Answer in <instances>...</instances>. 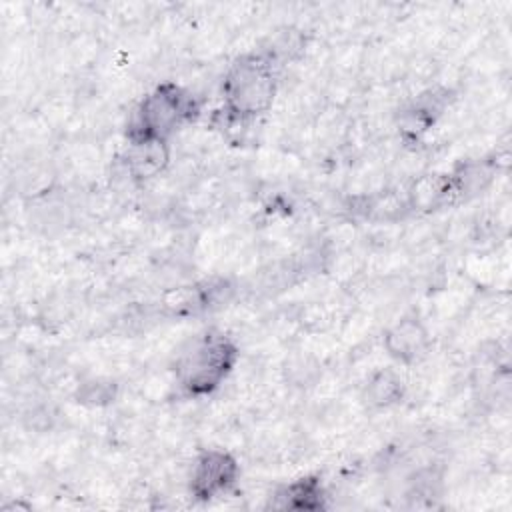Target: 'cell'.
Wrapping results in <instances>:
<instances>
[{
	"label": "cell",
	"mask_w": 512,
	"mask_h": 512,
	"mask_svg": "<svg viewBox=\"0 0 512 512\" xmlns=\"http://www.w3.org/2000/svg\"><path fill=\"white\" fill-rule=\"evenodd\" d=\"M408 392L406 380L396 366H380L368 372L360 384V402L372 412H386L404 402Z\"/></svg>",
	"instance_id": "cell-8"
},
{
	"label": "cell",
	"mask_w": 512,
	"mask_h": 512,
	"mask_svg": "<svg viewBox=\"0 0 512 512\" xmlns=\"http://www.w3.org/2000/svg\"><path fill=\"white\" fill-rule=\"evenodd\" d=\"M282 70L284 58L274 44L234 56L220 80V114L226 126L246 130L266 118L280 94Z\"/></svg>",
	"instance_id": "cell-1"
},
{
	"label": "cell",
	"mask_w": 512,
	"mask_h": 512,
	"mask_svg": "<svg viewBox=\"0 0 512 512\" xmlns=\"http://www.w3.org/2000/svg\"><path fill=\"white\" fill-rule=\"evenodd\" d=\"M384 354L398 366L412 368L432 350V332L416 312H406L386 324L382 332Z\"/></svg>",
	"instance_id": "cell-5"
},
{
	"label": "cell",
	"mask_w": 512,
	"mask_h": 512,
	"mask_svg": "<svg viewBox=\"0 0 512 512\" xmlns=\"http://www.w3.org/2000/svg\"><path fill=\"white\" fill-rule=\"evenodd\" d=\"M240 358V342L222 328L188 336L170 364L178 396L190 402L210 400L234 376Z\"/></svg>",
	"instance_id": "cell-2"
},
{
	"label": "cell",
	"mask_w": 512,
	"mask_h": 512,
	"mask_svg": "<svg viewBox=\"0 0 512 512\" xmlns=\"http://www.w3.org/2000/svg\"><path fill=\"white\" fill-rule=\"evenodd\" d=\"M330 492L320 474H302L276 486L270 504L282 510L316 512L328 506Z\"/></svg>",
	"instance_id": "cell-7"
},
{
	"label": "cell",
	"mask_w": 512,
	"mask_h": 512,
	"mask_svg": "<svg viewBox=\"0 0 512 512\" xmlns=\"http://www.w3.org/2000/svg\"><path fill=\"white\" fill-rule=\"evenodd\" d=\"M120 168L128 182L146 186L156 178L164 176L172 160L170 142H128L120 154Z\"/></svg>",
	"instance_id": "cell-6"
},
{
	"label": "cell",
	"mask_w": 512,
	"mask_h": 512,
	"mask_svg": "<svg viewBox=\"0 0 512 512\" xmlns=\"http://www.w3.org/2000/svg\"><path fill=\"white\" fill-rule=\"evenodd\" d=\"M238 456L224 446L198 448L186 470V490L196 502H214L232 496L240 486Z\"/></svg>",
	"instance_id": "cell-4"
},
{
	"label": "cell",
	"mask_w": 512,
	"mask_h": 512,
	"mask_svg": "<svg viewBox=\"0 0 512 512\" xmlns=\"http://www.w3.org/2000/svg\"><path fill=\"white\" fill-rule=\"evenodd\" d=\"M200 114L194 92L176 80H160L150 86L128 112L124 140L172 142Z\"/></svg>",
	"instance_id": "cell-3"
}]
</instances>
